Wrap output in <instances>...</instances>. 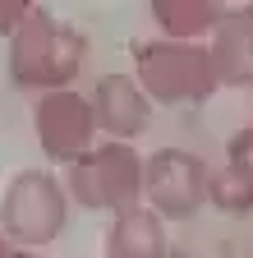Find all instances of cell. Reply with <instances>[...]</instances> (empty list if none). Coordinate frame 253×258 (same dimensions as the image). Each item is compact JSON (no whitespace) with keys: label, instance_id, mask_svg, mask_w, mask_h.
<instances>
[{"label":"cell","instance_id":"obj_1","mask_svg":"<svg viewBox=\"0 0 253 258\" xmlns=\"http://www.w3.org/2000/svg\"><path fill=\"white\" fill-rule=\"evenodd\" d=\"M83 60H88L83 28L51 14V10H42V5H33V14L10 37V79H14V88L37 92V97L74 88Z\"/></svg>","mask_w":253,"mask_h":258},{"label":"cell","instance_id":"obj_2","mask_svg":"<svg viewBox=\"0 0 253 258\" xmlns=\"http://www.w3.org/2000/svg\"><path fill=\"white\" fill-rule=\"evenodd\" d=\"M134 79L152 97V106H203L221 92V74L207 42H171L147 37L134 46Z\"/></svg>","mask_w":253,"mask_h":258},{"label":"cell","instance_id":"obj_3","mask_svg":"<svg viewBox=\"0 0 253 258\" xmlns=\"http://www.w3.org/2000/svg\"><path fill=\"white\" fill-rule=\"evenodd\" d=\"M69 189L55 171H14V180L0 189V235L19 249H42L60 240L69 226Z\"/></svg>","mask_w":253,"mask_h":258},{"label":"cell","instance_id":"obj_4","mask_svg":"<svg viewBox=\"0 0 253 258\" xmlns=\"http://www.w3.org/2000/svg\"><path fill=\"white\" fill-rule=\"evenodd\" d=\"M143 152L134 143H111L102 139L83 161L65 171V189H69V203L88 208V212H106L120 217L143 203Z\"/></svg>","mask_w":253,"mask_h":258},{"label":"cell","instance_id":"obj_5","mask_svg":"<svg viewBox=\"0 0 253 258\" xmlns=\"http://www.w3.org/2000/svg\"><path fill=\"white\" fill-rule=\"evenodd\" d=\"M33 134H37L42 157L51 166H65V171L102 143L92 102L78 88H60V92H42L37 97L33 102Z\"/></svg>","mask_w":253,"mask_h":258},{"label":"cell","instance_id":"obj_6","mask_svg":"<svg viewBox=\"0 0 253 258\" xmlns=\"http://www.w3.org/2000/svg\"><path fill=\"white\" fill-rule=\"evenodd\" d=\"M212 166L184 148H156L143 161V203L161 221H189L207 203Z\"/></svg>","mask_w":253,"mask_h":258},{"label":"cell","instance_id":"obj_7","mask_svg":"<svg viewBox=\"0 0 253 258\" xmlns=\"http://www.w3.org/2000/svg\"><path fill=\"white\" fill-rule=\"evenodd\" d=\"M88 102H92L102 139H111V143H134L152 124V97L143 92V83L134 74H124V70L102 74L97 83H92Z\"/></svg>","mask_w":253,"mask_h":258},{"label":"cell","instance_id":"obj_8","mask_svg":"<svg viewBox=\"0 0 253 258\" xmlns=\"http://www.w3.org/2000/svg\"><path fill=\"white\" fill-rule=\"evenodd\" d=\"M207 51L221 74V88L253 92V5H226L216 32L207 37Z\"/></svg>","mask_w":253,"mask_h":258},{"label":"cell","instance_id":"obj_9","mask_svg":"<svg viewBox=\"0 0 253 258\" xmlns=\"http://www.w3.org/2000/svg\"><path fill=\"white\" fill-rule=\"evenodd\" d=\"M106 258H166L171 253V240H166V221L156 217L147 203L129 208L111 217L106 226Z\"/></svg>","mask_w":253,"mask_h":258},{"label":"cell","instance_id":"obj_10","mask_svg":"<svg viewBox=\"0 0 253 258\" xmlns=\"http://www.w3.org/2000/svg\"><path fill=\"white\" fill-rule=\"evenodd\" d=\"M152 23L161 37L171 42H207L226 5H216V0H152Z\"/></svg>","mask_w":253,"mask_h":258},{"label":"cell","instance_id":"obj_11","mask_svg":"<svg viewBox=\"0 0 253 258\" xmlns=\"http://www.w3.org/2000/svg\"><path fill=\"white\" fill-rule=\"evenodd\" d=\"M207 208L226 212V217H253V184L239 171H230V166L212 171V180H207Z\"/></svg>","mask_w":253,"mask_h":258},{"label":"cell","instance_id":"obj_12","mask_svg":"<svg viewBox=\"0 0 253 258\" xmlns=\"http://www.w3.org/2000/svg\"><path fill=\"white\" fill-rule=\"evenodd\" d=\"M226 166H230V171H239V175L253 184V124L235 129V134L226 139Z\"/></svg>","mask_w":253,"mask_h":258},{"label":"cell","instance_id":"obj_13","mask_svg":"<svg viewBox=\"0 0 253 258\" xmlns=\"http://www.w3.org/2000/svg\"><path fill=\"white\" fill-rule=\"evenodd\" d=\"M28 14H33V5H28V0H0V37L10 42Z\"/></svg>","mask_w":253,"mask_h":258},{"label":"cell","instance_id":"obj_14","mask_svg":"<svg viewBox=\"0 0 253 258\" xmlns=\"http://www.w3.org/2000/svg\"><path fill=\"white\" fill-rule=\"evenodd\" d=\"M14 258H51V253H42V249H19L14 244Z\"/></svg>","mask_w":253,"mask_h":258},{"label":"cell","instance_id":"obj_15","mask_svg":"<svg viewBox=\"0 0 253 258\" xmlns=\"http://www.w3.org/2000/svg\"><path fill=\"white\" fill-rule=\"evenodd\" d=\"M0 258H14V244H10L5 235H0Z\"/></svg>","mask_w":253,"mask_h":258},{"label":"cell","instance_id":"obj_16","mask_svg":"<svg viewBox=\"0 0 253 258\" xmlns=\"http://www.w3.org/2000/svg\"><path fill=\"white\" fill-rule=\"evenodd\" d=\"M166 258H198V253H189V249H171Z\"/></svg>","mask_w":253,"mask_h":258},{"label":"cell","instance_id":"obj_17","mask_svg":"<svg viewBox=\"0 0 253 258\" xmlns=\"http://www.w3.org/2000/svg\"><path fill=\"white\" fill-rule=\"evenodd\" d=\"M0 189H5V184H0Z\"/></svg>","mask_w":253,"mask_h":258},{"label":"cell","instance_id":"obj_18","mask_svg":"<svg viewBox=\"0 0 253 258\" xmlns=\"http://www.w3.org/2000/svg\"><path fill=\"white\" fill-rule=\"evenodd\" d=\"M102 258H106V253H102Z\"/></svg>","mask_w":253,"mask_h":258}]
</instances>
